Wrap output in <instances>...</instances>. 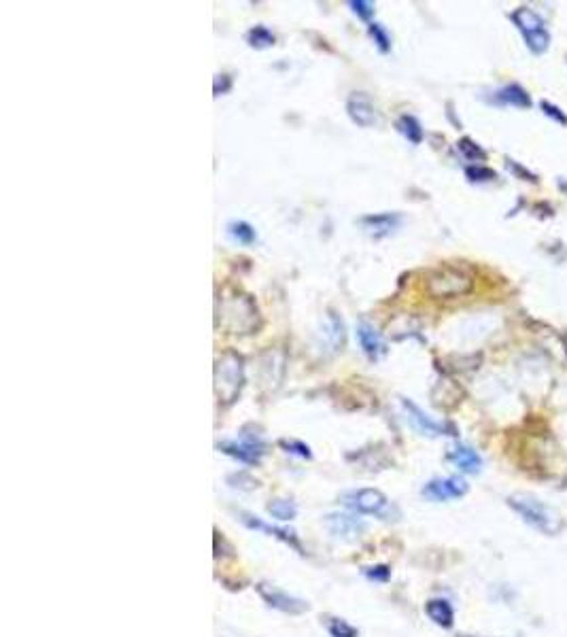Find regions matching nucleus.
I'll return each mask as SVG.
<instances>
[{
  "label": "nucleus",
  "mask_w": 567,
  "mask_h": 637,
  "mask_svg": "<svg viewBox=\"0 0 567 637\" xmlns=\"http://www.w3.org/2000/svg\"><path fill=\"white\" fill-rule=\"evenodd\" d=\"M349 7L361 17V19H370L374 15V5L367 3V0H351Z\"/></svg>",
  "instance_id": "nucleus-30"
},
{
  "label": "nucleus",
  "mask_w": 567,
  "mask_h": 637,
  "mask_svg": "<svg viewBox=\"0 0 567 637\" xmlns=\"http://www.w3.org/2000/svg\"><path fill=\"white\" fill-rule=\"evenodd\" d=\"M457 147H459L461 155H463L465 160H470V162H485V160H487L485 149L480 147V144H476L472 138H461Z\"/></svg>",
  "instance_id": "nucleus-24"
},
{
  "label": "nucleus",
  "mask_w": 567,
  "mask_h": 637,
  "mask_svg": "<svg viewBox=\"0 0 567 637\" xmlns=\"http://www.w3.org/2000/svg\"><path fill=\"white\" fill-rule=\"evenodd\" d=\"M448 461L457 470H461L463 474H478L480 468H483V459H480V455L474 448L465 446V444H455V446H452L450 453H448Z\"/></svg>",
  "instance_id": "nucleus-14"
},
{
  "label": "nucleus",
  "mask_w": 567,
  "mask_h": 637,
  "mask_svg": "<svg viewBox=\"0 0 567 637\" xmlns=\"http://www.w3.org/2000/svg\"><path fill=\"white\" fill-rule=\"evenodd\" d=\"M347 113H349V117L353 120V124H357L361 128H372V126H378V122H381L378 108L374 106L370 96L363 94V92H355V94L349 96Z\"/></svg>",
  "instance_id": "nucleus-9"
},
{
  "label": "nucleus",
  "mask_w": 567,
  "mask_h": 637,
  "mask_svg": "<svg viewBox=\"0 0 567 637\" xmlns=\"http://www.w3.org/2000/svg\"><path fill=\"white\" fill-rule=\"evenodd\" d=\"M474 289V276L457 266H442L427 276V294L436 300L461 298Z\"/></svg>",
  "instance_id": "nucleus-3"
},
{
  "label": "nucleus",
  "mask_w": 567,
  "mask_h": 637,
  "mask_svg": "<svg viewBox=\"0 0 567 637\" xmlns=\"http://www.w3.org/2000/svg\"><path fill=\"white\" fill-rule=\"evenodd\" d=\"M247 41H249V45H251V47H258V49H262V47H270V45H274V35L268 30L266 26H255V28H251V30H249Z\"/></svg>",
  "instance_id": "nucleus-23"
},
{
  "label": "nucleus",
  "mask_w": 567,
  "mask_h": 637,
  "mask_svg": "<svg viewBox=\"0 0 567 637\" xmlns=\"http://www.w3.org/2000/svg\"><path fill=\"white\" fill-rule=\"evenodd\" d=\"M240 516H242V523H244L247 527H251V529H260V531H264V533H270V535H274V538L282 540L285 544H289L294 550H298L300 555H304L302 544L298 542V538H296V533H294V531H289V529H280V527H272V525H266V523H262V520H260L258 516L247 514V512H240Z\"/></svg>",
  "instance_id": "nucleus-15"
},
{
  "label": "nucleus",
  "mask_w": 567,
  "mask_h": 637,
  "mask_svg": "<svg viewBox=\"0 0 567 637\" xmlns=\"http://www.w3.org/2000/svg\"><path fill=\"white\" fill-rule=\"evenodd\" d=\"M280 446L285 448L287 453L298 455V457H302V459H310V457H313V455H310V448H308L304 442H298V440H280Z\"/></svg>",
  "instance_id": "nucleus-29"
},
{
  "label": "nucleus",
  "mask_w": 567,
  "mask_h": 637,
  "mask_svg": "<svg viewBox=\"0 0 567 637\" xmlns=\"http://www.w3.org/2000/svg\"><path fill=\"white\" fill-rule=\"evenodd\" d=\"M542 113L546 115V117H550L552 122H557L559 126H567V115H565V111H561L557 104H552V102H548V100H542Z\"/></svg>",
  "instance_id": "nucleus-27"
},
{
  "label": "nucleus",
  "mask_w": 567,
  "mask_h": 637,
  "mask_svg": "<svg viewBox=\"0 0 567 637\" xmlns=\"http://www.w3.org/2000/svg\"><path fill=\"white\" fill-rule=\"evenodd\" d=\"M345 338H347V334H345L343 318H340L334 310H329L327 316H325V325H323V340L329 346V351L336 353V351L343 349Z\"/></svg>",
  "instance_id": "nucleus-16"
},
{
  "label": "nucleus",
  "mask_w": 567,
  "mask_h": 637,
  "mask_svg": "<svg viewBox=\"0 0 567 637\" xmlns=\"http://www.w3.org/2000/svg\"><path fill=\"white\" fill-rule=\"evenodd\" d=\"M398 130H400L412 144H419V142L423 140V128H421L419 120L412 117V115H402V117L398 120Z\"/></svg>",
  "instance_id": "nucleus-20"
},
{
  "label": "nucleus",
  "mask_w": 567,
  "mask_h": 637,
  "mask_svg": "<svg viewBox=\"0 0 567 637\" xmlns=\"http://www.w3.org/2000/svg\"><path fill=\"white\" fill-rule=\"evenodd\" d=\"M325 625L331 637H359V631L343 618H327Z\"/></svg>",
  "instance_id": "nucleus-25"
},
{
  "label": "nucleus",
  "mask_w": 567,
  "mask_h": 637,
  "mask_svg": "<svg viewBox=\"0 0 567 637\" xmlns=\"http://www.w3.org/2000/svg\"><path fill=\"white\" fill-rule=\"evenodd\" d=\"M400 215L398 213H378V215H367V217H363L361 219V225L367 229V231H372V234H376V236H387V234H391V231L400 225Z\"/></svg>",
  "instance_id": "nucleus-19"
},
{
  "label": "nucleus",
  "mask_w": 567,
  "mask_h": 637,
  "mask_svg": "<svg viewBox=\"0 0 567 637\" xmlns=\"http://www.w3.org/2000/svg\"><path fill=\"white\" fill-rule=\"evenodd\" d=\"M508 506L523 518V523H527L535 531L550 535V538H555L563 531V518L559 516V512L552 510L550 506H546L544 502H540L537 497L529 495V493L510 495Z\"/></svg>",
  "instance_id": "nucleus-2"
},
{
  "label": "nucleus",
  "mask_w": 567,
  "mask_h": 637,
  "mask_svg": "<svg viewBox=\"0 0 567 637\" xmlns=\"http://www.w3.org/2000/svg\"><path fill=\"white\" fill-rule=\"evenodd\" d=\"M512 23L517 26V30L521 32L527 49L535 55H542L550 47V32L546 28V21L531 11L529 7H519L512 15H510Z\"/></svg>",
  "instance_id": "nucleus-5"
},
{
  "label": "nucleus",
  "mask_w": 567,
  "mask_h": 637,
  "mask_svg": "<svg viewBox=\"0 0 567 637\" xmlns=\"http://www.w3.org/2000/svg\"><path fill=\"white\" fill-rule=\"evenodd\" d=\"M325 523L329 527V531L336 535V538H343V540H355L359 538L363 531H365V523L355 516H349V514H340V512H334L325 518Z\"/></svg>",
  "instance_id": "nucleus-12"
},
{
  "label": "nucleus",
  "mask_w": 567,
  "mask_h": 637,
  "mask_svg": "<svg viewBox=\"0 0 567 637\" xmlns=\"http://www.w3.org/2000/svg\"><path fill=\"white\" fill-rule=\"evenodd\" d=\"M402 406H404V410H406L408 421L412 423V427H414L416 431H421L423 436H444V433H446V425L434 421L427 412H423L414 401L402 397Z\"/></svg>",
  "instance_id": "nucleus-11"
},
{
  "label": "nucleus",
  "mask_w": 567,
  "mask_h": 637,
  "mask_svg": "<svg viewBox=\"0 0 567 637\" xmlns=\"http://www.w3.org/2000/svg\"><path fill=\"white\" fill-rule=\"evenodd\" d=\"M495 104H506V106H517V108H529L531 106V96L527 90L519 83H508L501 90L495 92Z\"/></svg>",
  "instance_id": "nucleus-18"
},
{
  "label": "nucleus",
  "mask_w": 567,
  "mask_h": 637,
  "mask_svg": "<svg viewBox=\"0 0 567 637\" xmlns=\"http://www.w3.org/2000/svg\"><path fill=\"white\" fill-rule=\"evenodd\" d=\"M217 325L228 334H253L260 327V310L251 296L238 289H223L217 298Z\"/></svg>",
  "instance_id": "nucleus-1"
},
{
  "label": "nucleus",
  "mask_w": 567,
  "mask_h": 637,
  "mask_svg": "<svg viewBox=\"0 0 567 637\" xmlns=\"http://www.w3.org/2000/svg\"><path fill=\"white\" fill-rule=\"evenodd\" d=\"M228 231H230V236H232L236 243H240V245H253L255 238H258V234H255V229H253L247 221H232V223L228 225Z\"/></svg>",
  "instance_id": "nucleus-21"
},
{
  "label": "nucleus",
  "mask_w": 567,
  "mask_h": 637,
  "mask_svg": "<svg viewBox=\"0 0 567 637\" xmlns=\"http://www.w3.org/2000/svg\"><path fill=\"white\" fill-rule=\"evenodd\" d=\"M255 589H258L260 597H262L270 607L278 610V612H285V614H302V612L308 610V603H306L304 599L294 597V595H289V593H285V591H280V589H276V587H272V584H268V582H260Z\"/></svg>",
  "instance_id": "nucleus-7"
},
{
  "label": "nucleus",
  "mask_w": 567,
  "mask_h": 637,
  "mask_svg": "<svg viewBox=\"0 0 567 637\" xmlns=\"http://www.w3.org/2000/svg\"><path fill=\"white\" fill-rule=\"evenodd\" d=\"M365 576H367V578H372V580H381V582H385L387 578L391 576V571H389V567H387V565H376V567H365Z\"/></svg>",
  "instance_id": "nucleus-31"
},
{
  "label": "nucleus",
  "mask_w": 567,
  "mask_h": 637,
  "mask_svg": "<svg viewBox=\"0 0 567 637\" xmlns=\"http://www.w3.org/2000/svg\"><path fill=\"white\" fill-rule=\"evenodd\" d=\"M425 612H427L430 620L442 629H450L455 625V610H452L450 601L438 597V599H430L425 603Z\"/></svg>",
  "instance_id": "nucleus-17"
},
{
  "label": "nucleus",
  "mask_w": 567,
  "mask_h": 637,
  "mask_svg": "<svg viewBox=\"0 0 567 637\" xmlns=\"http://www.w3.org/2000/svg\"><path fill=\"white\" fill-rule=\"evenodd\" d=\"M461 637H474V635H461Z\"/></svg>",
  "instance_id": "nucleus-34"
},
{
  "label": "nucleus",
  "mask_w": 567,
  "mask_h": 637,
  "mask_svg": "<svg viewBox=\"0 0 567 637\" xmlns=\"http://www.w3.org/2000/svg\"><path fill=\"white\" fill-rule=\"evenodd\" d=\"M465 175L470 181H493L497 177L491 168H485V166H470L465 168Z\"/></svg>",
  "instance_id": "nucleus-28"
},
{
  "label": "nucleus",
  "mask_w": 567,
  "mask_h": 637,
  "mask_svg": "<svg viewBox=\"0 0 567 637\" xmlns=\"http://www.w3.org/2000/svg\"><path fill=\"white\" fill-rule=\"evenodd\" d=\"M230 88H232V81H230L228 75H217L215 77V96H221L225 92H230Z\"/></svg>",
  "instance_id": "nucleus-32"
},
{
  "label": "nucleus",
  "mask_w": 567,
  "mask_h": 637,
  "mask_svg": "<svg viewBox=\"0 0 567 637\" xmlns=\"http://www.w3.org/2000/svg\"><path fill=\"white\" fill-rule=\"evenodd\" d=\"M508 168L512 170V172H519V175H521L525 181H535V177H533V175H529V172H527L523 166H519L517 162H510V160H508Z\"/></svg>",
  "instance_id": "nucleus-33"
},
{
  "label": "nucleus",
  "mask_w": 567,
  "mask_h": 637,
  "mask_svg": "<svg viewBox=\"0 0 567 637\" xmlns=\"http://www.w3.org/2000/svg\"><path fill=\"white\" fill-rule=\"evenodd\" d=\"M343 504L357 514H372V516H378L383 520H389V516L393 512L391 502L387 500L385 493H381L378 488L349 491V493L343 495Z\"/></svg>",
  "instance_id": "nucleus-6"
},
{
  "label": "nucleus",
  "mask_w": 567,
  "mask_h": 637,
  "mask_svg": "<svg viewBox=\"0 0 567 637\" xmlns=\"http://www.w3.org/2000/svg\"><path fill=\"white\" fill-rule=\"evenodd\" d=\"M357 340H359V346H361V351L370 357L372 361L374 359H381L383 355H385V340H383V336L378 334V330L374 327V325H370V323H365V321H361L359 325H357Z\"/></svg>",
  "instance_id": "nucleus-13"
},
{
  "label": "nucleus",
  "mask_w": 567,
  "mask_h": 637,
  "mask_svg": "<svg viewBox=\"0 0 567 637\" xmlns=\"http://www.w3.org/2000/svg\"><path fill=\"white\" fill-rule=\"evenodd\" d=\"M244 383V365L238 353H223L215 363V395L221 403H232Z\"/></svg>",
  "instance_id": "nucleus-4"
},
{
  "label": "nucleus",
  "mask_w": 567,
  "mask_h": 637,
  "mask_svg": "<svg viewBox=\"0 0 567 637\" xmlns=\"http://www.w3.org/2000/svg\"><path fill=\"white\" fill-rule=\"evenodd\" d=\"M217 448L225 455L238 459L240 463H249V466H258L262 459V453H264V444L260 436L242 438L240 442H219Z\"/></svg>",
  "instance_id": "nucleus-10"
},
{
  "label": "nucleus",
  "mask_w": 567,
  "mask_h": 637,
  "mask_svg": "<svg viewBox=\"0 0 567 637\" xmlns=\"http://www.w3.org/2000/svg\"><path fill=\"white\" fill-rule=\"evenodd\" d=\"M421 493L432 502L459 500L468 493V482L461 478H434L423 486Z\"/></svg>",
  "instance_id": "nucleus-8"
},
{
  "label": "nucleus",
  "mask_w": 567,
  "mask_h": 637,
  "mask_svg": "<svg viewBox=\"0 0 567 637\" xmlns=\"http://www.w3.org/2000/svg\"><path fill=\"white\" fill-rule=\"evenodd\" d=\"M367 32H370V37L374 39V43H376V47L383 51V53H387L389 49H391V37L387 35V30L381 26V23H370V28H367Z\"/></svg>",
  "instance_id": "nucleus-26"
},
{
  "label": "nucleus",
  "mask_w": 567,
  "mask_h": 637,
  "mask_svg": "<svg viewBox=\"0 0 567 637\" xmlns=\"http://www.w3.org/2000/svg\"><path fill=\"white\" fill-rule=\"evenodd\" d=\"M268 512L278 520H291L298 514V508L291 500H272L268 504Z\"/></svg>",
  "instance_id": "nucleus-22"
}]
</instances>
